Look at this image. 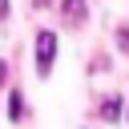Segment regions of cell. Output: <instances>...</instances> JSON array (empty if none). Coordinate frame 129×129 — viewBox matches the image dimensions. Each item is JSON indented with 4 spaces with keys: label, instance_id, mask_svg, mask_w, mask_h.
Here are the masks:
<instances>
[{
    "label": "cell",
    "instance_id": "6da1fadb",
    "mask_svg": "<svg viewBox=\"0 0 129 129\" xmlns=\"http://www.w3.org/2000/svg\"><path fill=\"white\" fill-rule=\"evenodd\" d=\"M52 56H56V32H36V73L40 77H48V69H52Z\"/></svg>",
    "mask_w": 129,
    "mask_h": 129
},
{
    "label": "cell",
    "instance_id": "7a4b0ae2",
    "mask_svg": "<svg viewBox=\"0 0 129 129\" xmlns=\"http://www.w3.org/2000/svg\"><path fill=\"white\" fill-rule=\"evenodd\" d=\"M85 12H89V8H85V0H64V20H69V24H81V20H85Z\"/></svg>",
    "mask_w": 129,
    "mask_h": 129
},
{
    "label": "cell",
    "instance_id": "3957f363",
    "mask_svg": "<svg viewBox=\"0 0 129 129\" xmlns=\"http://www.w3.org/2000/svg\"><path fill=\"white\" fill-rule=\"evenodd\" d=\"M101 117H105V121H117V117H121V97L101 101Z\"/></svg>",
    "mask_w": 129,
    "mask_h": 129
},
{
    "label": "cell",
    "instance_id": "277c9868",
    "mask_svg": "<svg viewBox=\"0 0 129 129\" xmlns=\"http://www.w3.org/2000/svg\"><path fill=\"white\" fill-rule=\"evenodd\" d=\"M8 117H12V121H20V117H24V97H20V93H12V97H8Z\"/></svg>",
    "mask_w": 129,
    "mask_h": 129
},
{
    "label": "cell",
    "instance_id": "5b68a950",
    "mask_svg": "<svg viewBox=\"0 0 129 129\" xmlns=\"http://www.w3.org/2000/svg\"><path fill=\"white\" fill-rule=\"evenodd\" d=\"M117 40H121V48L129 52V28H121V32H117Z\"/></svg>",
    "mask_w": 129,
    "mask_h": 129
},
{
    "label": "cell",
    "instance_id": "8992f818",
    "mask_svg": "<svg viewBox=\"0 0 129 129\" xmlns=\"http://www.w3.org/2000/svg\"><path fill=\"white\" fill-rule=\"evenodd\" d=\"M4 81H8V64L0 60V85H4Z\"/></svg>",
    "mask_w": 129,
    "mask_h": 129
},
{
    "label": "cell",
    "instance_id": "52a82bcc",
    "mask_svg": "<svg viewBox=\"0 0 129 129\" xmlns=\"http://www.w3.org/2000/svg\"><path fill=\"white\" fill-rule=\"evenodd\" d=\"M4 16H8V0H0V20H4Z\"/></svg>",
    "mask_w": 129,
    "mask_h": 129
}]
</instances>
